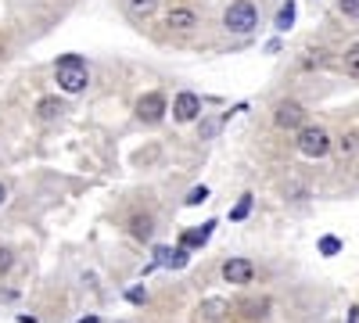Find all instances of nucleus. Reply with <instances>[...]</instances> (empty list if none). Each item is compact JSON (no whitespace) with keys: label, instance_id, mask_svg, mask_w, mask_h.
I'll return each instance as SVG.
<instances>
[{"label":"nucleus","instance_id":"f257e3e1","mask_svg":"<svg viewBox=\"0 0 359 323\" xmlns=\"http://www.w3.org/2000/svg\"><path fill=\"white\" fill-rule=\"evenodd\" d=\"M54 76H57V86L65 94H83L86 83H90V72H86V62L79 54H62L54 65Z\"/></svg>","mask_w":359,"mask_h":323},{"label":"nucleus","instance_id":"f03ea898","mask_svg":"<svg viewBox=\"0 0 359 323\" xmlns=\"http://www.w3.org/2000/svg\"><path fill=\"white\" fill-rule=\"evenodd\" d=\"M259 25V8L252 0H233V4L223 11V29L233 36H248L252 29Z\"/></svg>","mask_w":359,"mask_h":323},{"label":"nucleus","instance_id":"7ed1b4c3","mask_svg":"<svg viewBox=\"0 0 359 323\" xmlns=\"http://www.w3.org/2000/svg\"><path fill=\"white\" fill-rule=\"evenodd\" d=\"M294 144H298V151H302L306 158H327L331 155V133H327L323 126H302Z\"/></svg>","mask_w":359,"mask_h":323},{"label":"nucleus","instance_id":"20e7f679","mask_svg":"<svg viewBox=\"0 0 359 323\" xmlns=\"http://www.w3.org/2000/svg\"><path fill=\"white\" fill-rule=\"evenodd\" d=\"M219 277L226 284H252L255 280V262L245 259V255H233V259H226L219 266Z\"/></svg>","mask_w":359,"mask_h":323},{"label":"nucleus","instance_id":"39448f33","mask_svg":"<svg viewBox=\"0 0 359 323\" xmlns=\"http://www.w3.org/2000/svg\"><path fill=\"white\" fill-rule=\"evenodd\" d=\"M165 97L158 94V90H151V94H144L140 101H137V119L140 123H147V126H155V123H162L165 119Z\"/></svg>","mask_w":359,"mask_h":323},{"label":"nucleus","instance_id":"423d86ee","mask_svg":"<svg viewBox=\"0 0 359 323\" xmlns=\"http://www.w3.org/2000/svg\"><path fill=\"white\" fill-rule=\"evenodd\" d=\"M273 123H277L280 130H302V123H306V108L298 104V101H277V108H273Z\"/></svg>","mask_w":359,"mask_h":323},{"label":"nucleus","instance_id":"0eeeda50","mask_svg":"<svg viewBox=\"0 0 359 323\" xmlns=\"http://www.w3.org/2000/svg\"><path fill=\"white\" fill-rule=\"evenodd\" d=\"M201 115V97L194 90H180L176 101H172V119L176 123H194Z\"/></svg>","mask_w":359,"mask_h":323},{"label":"nucleus","instance_id":"6e6552de","mask_svg":"<svg viewBox=\"0 0 359 323\" xmlns=\"http://www.w3.org/2000/svg\"><path fill=\"white\" fill-rule=\"evenodd\" d=\"M212 230H216V219H208L201 230H184L180 233V248H201V245H208V238H212Z\"/></svg>","mask_w":359,"mask_h":323},{"label":"nucleus","instance_id":"1a4fd4ad","mask_svg":"<svg viewBox=\"0 0 359 323\" xmlns=\"http://www.w3.org/2000/svg\"><path fill=\"white\" fill-rule=\"evenodd\" d=\"M165 25L176 29V33H191V29L198 25V15H194L191 8H172V11L165 15Z\"/></svg>","mask_w":359,"mask_h":323},{"label":"nucleus","instance_id":"9d476101","mask_svg":"<svg viewBox=\"0 0 359 323\" xmlns=\"http://www.w3.org/2000/svg\"><path fill=\"white\" fill-rule=\"evenodd\" d=\"M155 262H165V266H172V270H184L187 262H191V252H187V248H176V252L155 248Z\"/></svg>","mask_w":359,"mask_h":323},{"label":"nucleus","instance_id":"9b49d317","mask_svg":"<svg viewBox=\"0 0 359 323\" xmlns=\"http://www.w3.org/2000/svg\"><path fill=\"white\" fill-rule=\"evenodd\" d=\"M201 319H208V323H216V319H223L226 312H230V302H223V298H208V302H201Z\"/></svg>","mask_w":359,"mask_h":323},{"label":"nucleus","instance_id":"f8f14e48","mask_svg":"<svg viewBox=\"0 0 359 323\" xmlns=\"http://www.w3.org/2000/svg\"><path fill=\"white\" fill-rule=\"evenodd\" d=\"M130 233H133L137 241H151V233H155L151 216H130Z\"/></svg>","mask_w":359,"mask_h":323},{"label":"nucleus","instance_id":"ddd939ff","mask_svg":"<svg viewBox=\"0 0 359 323\" xmlns=\"http://www.w3.org/2000/svg\"><path fill=\"white\" fill-rule=\"evenodd\" d=\"M62 111H65V108H62V101H57V97H40V104H36V115H40L43 123L57 119Z\"/></svg>","mask_w":359,"mask_h":323},{"label":"nucleus","instance_id":"4468645a","mask_svg":"<svg viewBox=\"0 0 359 323\" xmlns=\"http://www.w3.org/2000/svg\"><path fill=\"white\" fill-rule=\"evenodd\" d=\"M341 65H345V76L359 79V43L345 47V54H341Z\"/></svg>","mask_w":359,"mask_h":323},{"label":"nucleus","instance_id":"2eb2a0df","mask_svg":"<svg viewBox=\"0 0 359 323\" xmlns=\"http://www.w3.org/2000/svg\"><path fill=\"white\" fill-rule=\"evenodd\" d=\"M327 62H331V57H327V50H306V57H302V62H298V65H302V69H323Z\"/></svg>","mask_w":359,"mask_h":323},{"label":"nucleus","instance_id":"dca6fc26","mask_svg":"<svg viewBox=\"0 0 359 323\" xmlns=\"http://www.w3.org/2000/svg\"><path fill=\"white\" fill-rule=\"evenodd\" d=\"M248 212H252V194H241V201H237L233 209H230V219H233V223H241Z\"/></svg>","mask_w":359,"mask_h":323},{"label":"nucleus","instance_id":"f3484780","mask_svg":"<svg viewBox=\"0 0 359 323\" xmlns=\"http://www.w3.org/2000/svg\"><path fill=\"white\" fill-rule=\"evenodd\" d=\"M338 151H341V155H355V151H359V130H352V133H345V137L338 140Z\"/></svg>","mask_w":359,"mask_h":323},{"label":"nucleus","instance_id":"a211bd4d","mask_svg":"<svg viewBox=\"0 0 359 323\" xmlns=\"http://www.w3.org/2000/svg\"><path fill=\"white\" fill-rule=\"evenodd\" d=\"M338 252H341V238H334V233L320 238V255H338Z\"/></svg>","mask_w":359,"mask_h":323},{"label":"nucleus","instance_id":"6ab92c4d","mask_svg":"<svg viewBox=\"0 0 359 323\" xmlns=\"http://www.w3.org/2000/svg\"><path fill=\"white\" fill-rule=\"evenodd\" d=\"M155 8H158V0H130V11L133 15H155Z\"/></svg>","mask_w":359,"mask_h":323},{"label":"nucleus","instance_id":"aec40b11","mask_svg":"<svg viewBox=\"0 0 359 323\" xmlns=\"http://www.w3.org/2000/svg\"><path fill=\"white\" fill-rule=\"evenodd\" d=\"M291 22H294V4H291V0H287V4L277 11V29H280V33H284V29H291Z\"/></svg>","mask_w":359,"mask_h":323},{"label":"nucleus","instance_id":"412c9836","mask_svg":"<svg viewBox=\"0 0 359 323\" xmlns=\"http://www.w3.org/2000/svg\"><path fill=\"white\" fill-rule=\"evenodd\" d=\"M201 201H208V187L201 184V187H191V194L184 198V205H191V209H194V205H201Z\"/></svg>","mask_w":359,"mask_h":323},{"label":"nucleus","instance_id":"4be33fe9","mask_svg":"<svg viewBox=\"0 0 359 323\" xmlns=\"http://www.w3.org/2000/svg\"><path fill=\"white\" fill-rule=\"evenodd\" d=\"M126 302H130V305H144V302H147V291H144V287H130V291H126Z\"/></svg>","mask_w":359,"mask_h":323},{"label":"nucleus","instance_id":"5701e85b","mask_svg":"<svg viewBox=\"0 0 359 323\" xmlns=\"http://www.w3.org/2000/svg\"><path fill=\"white\" fill-rule=\"evenodd\" d=\"M338 8L345 18H359V0H338Z\"/></svg>","mask_w":359,"mask_h":323},{"label":"nucleus","instance_id":"b1692460","mask_svg":"<svg viewBox=\"0 0 359 323\" xmlns=\"http://www.w3.org/2000/svg\"><path fill=\"white\" fill-rule=\"evenodd\" d=\"M11 266H15V255H11L8 248H0V273H8Z\"/></svg>","mask_w":359,"mask_h":323},{"label":"nucleus","instance_id":"393cba45","mask_svg":"<svg viewBox=\"0 0 359 323\" xmlns=\"http://www.w3.org/2000/svg\"><path fill=\"white\" fill-rule=\"evenodd\" d=\"M216 130H219V123H212V119L201 123V137H216Z\"/></svg>","mask_w":359,"mask_h":323},{"label":"nucleus","instance_id":"a878e982","mask_svg":"<svg viewBox=\"0 0 359 323\" xmlns=\"http://www.w3.org/2000/svg\"><path fill=\"white\" fill-rule=\"evenodd\" d=\"M348 323H359V305H352V309H348Z\"/></svg>","mask_w":359,"mask_h":323},{"label":"nucleus","instance_id":"bb28decb","mask_svg":"<svg viewBox=\"0 0 359 323\" xmlns=\"http://www.w3.org/2000/svg\"><path fill=\"white\" fill-rule=\"evenodd\" d=\"M76 323H101V316H83V319H76Z\"/></svg>","mask_w":359,"mask_h":323},{"label":"nucleus","instance_id":"cd10ccee","mask_svg":"<svg viewBox=\"0 0 359 323\" xmlns=\"http://www.w3.org/2000/svg\"><path fill=\"white\" fill-rule=\"evenodd\" d=\"M4 201H8V187H4V184H0V205H4Z\"/></svg>","mask_w":359,"mask_h":323}]
</instances>
